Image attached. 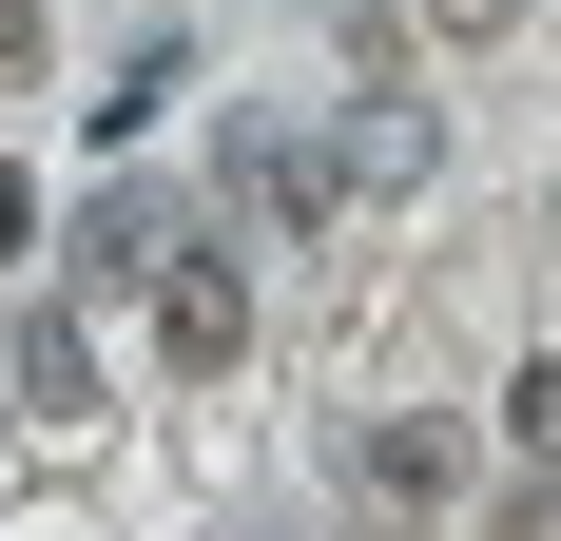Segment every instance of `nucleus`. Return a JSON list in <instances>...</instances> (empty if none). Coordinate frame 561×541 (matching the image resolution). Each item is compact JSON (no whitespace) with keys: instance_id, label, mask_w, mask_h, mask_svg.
Wrapping results in <instances>:
<instances>
[{"instance_id":"nucleus-1","label":"nucleus","mask_w":561,"mask_h":541,"mask_svg":"<svg viewBox=\"0 0 561 541\" xmlns=\"http://www.w3.org/2000/svg\"><path fill=\"white\" fill-rule=\"evenodd\" d=\"M156 348H174V368H232V348H252V270H232V252H174L156 270Z\"/></svg>"},{"instance_id":"nucleus-2","label":"nucleus","mask_w":561,"mask_h":541,"mask_svg":"<svg viewBox=\"0 0 561 541\" xmlns=\"http://www.w3.org/2000/svg\"><path fill=\"white\" fill-rule=\"evenodd\" d=\"M174 252H194V214H174V194H136V174L78 214V270H98V290H136V270H174Z\"/></svg>"},{"instance_id":"nucleus-3","label":"nucleus","mask_w":561,"mask_h":541,"mask_svg":"<svg viewBox=\"0 0 561 541\" xmlns=\"http://www.w3.org/2000/svg\"><path fill=\"white\" fill-rule=\"evenodd\" d=\"M330 136H290V116H252V136H232V194H252V214H290V232H310V214H330Z\"/></svg>"},{"instance_id":"nucleus-4","label":"nucleus","mask_w":561,"mask_h":541,"mask_svg":"<svg viewBox=\"0 0 561 541\" xmlns=\"http://www.w3.org/2000/svg\"><path fill=\"white\" fill-rule=\"evenodd\" d=\"M348 464H368V503H446V484H465V426H426V406H388V426L348 445Z\"/></svg>"},{"instance_id":"nucleus-5","label":"nucleus","mask_w":561,"mask_h":541,"mask_svg":"<svg viewBox=\"0 0 561 541\" xmlns=\"http://www.w3.org/2000/svg\"><path fill=\"white\" fill-rule=\"evenodd\" d=\"M20 406H98V348H78V329H58V310L20 329Z\"/></svg>"},{"instance_id":"nucleus-6","label":"nucleus","mask_w":561,"mask_h":541,"mask_svg":"<svg viewBox=\"0 0 561 541\" xmlns=\"http://www.w3.org/2000/svg\"><path fill=\"white\" fill-rule=\"evenodd\" d=\"M504 426H523V464H561V368H523V387H504Z\"/></svg>"},{"instance_id":"nucleus-7","label":"nucleus","mask_w":561,"mask_h":541,"mask_svg":"<svg viewBox=\"0 0 561 541\" xmlns=\"http://www.w3.org/2000/svg\"><path fill=\"white\" fill-rule=\"evenodd\" d=\"M504 541H561V464H542V484H523V503H504Z\"/></svg>"},{"instance_id":"nucleus-8","label":"nucleus","mask_w":561,"mask_h":541,"mask_svg":"<svg viewBox=\"0 0 561 541\" xmlns=\"http://www.w3.org/2000/svg\"><path fill=\"white\" fill-rule=\"evenodd\" d=\"M0 78H39V0H0Z\"/></svg>"},{"instance_id":"nucleus-9","label":"nucleus","mask_w":561,"mask_h":541,"mask_svg":"<svg viewBox=\"0 0 561 541\" xmlns=\"http://www.w3.org/2000/svg\"><path fill=\"white\" fill-rule=\"evenodd\" d=\"M20 232H39V194H20V174H0V252H20Z\"/></svg>"}]
</instances>
